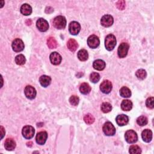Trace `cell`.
<instances>
[{
	"mask_svg": "<svg viewBox=\"0 0 154 154\" xmlns=\"http://www.w3.org/2000/svg\"><path fill=\"white\" fill-rule=\"evenodd\" d=\"M116 39L113 34L108 35L105 40V46L108 51H112L116 45Z\"/></svg>",
	"mask_w": 154,
	"mask_h": 154,
	"instance_id": "1",
	"label": "cell"
},
{
	"mask_svg": "<svg viewBox=\"0 0 154 154\" xmlns=\"http://www.w3.org/2000/svg\"><path fill=\"white\" fill-rule=\"evenodd\" d=\"M53 25L57 29H64L66 26V19L63 16H57L53 21Z\"/></svg>",
	"mask_w": 154,
	"mask_h": 154,
	"instance_id": "2",
	"label": "cell"
},
{
	"mask_svg": "<svg viewBox=\"0 0 154 154\" xmlns=\"http://www.w3.org/2000/svg\"><path fill=\"white\" fill-rule=\"evenodd\" d=\"M104 134L107 136L114 135L116 133V128L112 123L110 122H106L102 128Z\"/></svg>",
	"mask_w": 154,
	"mask_h": 154,
	"instance_id": "3",
	"label": "cell"
},
{
	"mask_svg": "<svg viewBox=\"0 0 154 154\" xmlns=\"http://www.w3.org/2000/svg\"><path fill=\"white\" fill-rule=\"evenodd\" d=\"M125 137L126 141L128 143H134L138 140V135L137 133L133 130H128L125 132Z\"/></svg>",
	"mask_w": 154,
	"mask_h": 154,
	"instance_id": "4",
	"label": "cell"
},
{
	"mask_svg": "<svg viewBox=\"0 0 154 154\" xmlns=\"http://www.w3.org/2000/svg\"><path fill=\"white\" fill-rule=\"evenodd\" d=\"M22 133L24 138L26 139H31L34 137L35 130L33 126L30 125H27L23 128Z\"/></svg>",
	"mask_w": 154,
	"mask_h": 154,
	"instance_id": "5",
	"label": "cell"
},
{
	"mask_svg": "<svg viewBox=\"0 0 154 154\" xmlns=\"http://www.w3.org/2000/svg\"><path fill=\"white\" fill-rule=\"evenodd\" d=\"M129 50V45L126 42L122 43L118 48V53L120 58H124L127 56Z\"/></svg>",
	"mask_w": 154,
	"mask_h": 154,
	"instance_id": "6",
	"label": "cell"
},
{
	"mask_svg": "<svg viewBox=\"0 0 154 154\" xmlns=\"http://www.w3.org/2000/svg\"><path fill=\"white\" fill-rule=\"evenodd\" d=\"M13 50L16 53H19L24 49V43L20 39H16L13 41L12 45Z\"/></svg>",
	"mask_w": 154,
	"mask_h": 154,
	"instance_id": "7",
	"label": "cell"
},
{
	"mask_svg": "<svg viewBox=\"0 0 154 154\" xmlns=\"http://www.w3.org/2000/svg\"><path fill=\"white\" fill-rule=\"evenodd\" d=\"M100 90L102 93L109 94L112 90V84L109 80H105L100 85Z\"/></svg>",
	"mask_w": 154,
	"mask_h": 154,
	"instance_id": "8",
	"label": "cell"
},
{
	"mask_svg": "<svg viewBox=\"0 0 154 154\" xmlns=\"http://www.w3.org/2000/svg\"><path fill=\"white\" fill-rule=\"evenodd\" d=\"M87 43L90 48L94 49L99 46L100 44L99 39L96 35H92L87 39Z\"/></svg>",
	"mask_w": 154,
	"mask_h": 154,
	"instance_id": "9",
	"label": "cell"
},
{
	"mask_svg": "<svg viewBox=\"0 0 154 154\" xmlns=\"http://www.w3.org/2000/svg\"><path fill=\"white\" fill-rule=\"evenodd\" d=\"M114 22V19L112 16L110 15H106L102 16L100 20L101 25L104 27H109L113 25Z\"/></svg>",
	"mask_w": 154,
	"mask_h": 154,
	"instance_id": "10",
	"label": "cell"
},
{
	"mask_svg": "<svg viewBox=\"0 0 154 154\" xmlns=\"http://www.w3.org/2000/svg\"><path fill=\"white\" fill-rule=\"evenodd\" d=\"M36 26L39 30L42 32L46 31L49 28V24L48 21L43 18H40L37 21Z\"/></svg>",
	"mask_w": 154,
	"mask_h": 154,
	"instance_id": "11",
	"label": "cell"
},
{
	"mask_svg": "<svg viewBox=\"0 0 154 154\" xmlns=\"http://www.w3.org/2000/svg\"><path fill=\"white\" fill-rule=\"evenodd\" d=\"M24 93L25 96L29 99H33L36 96V90L31 86H27L25 87L24 90Z\"/></svg>",
	"mask_w": 154,
	"mask_h": 154,
	"instance_id": "12",
	"label": "cell"
},
{
	"mask_svg": "<svg viewBox=\"0 0 154 154\" xmlns=\"http://www.w3.org/2000/svg\"><path fill=\"white\" fill-rule=\"evenodd\" d=\"M69 30L71 34L77 35L80 33L81 30L80 24L76 21H73L70 23L69 26Z\"/></svg>",
	"mask_w": 154,
	"mask_h": 154,
	"instance_id": "13",
	"label": "cell"
},
{
	"mask_svg": "<svg viewBox=\"0 0 154 154\" xmlns=\"http://www.w3.org/2000/svg\"><path fill=\"white\" fill-rule=\"evenodd\" d=\"M49 59L51 63L54 65H58L60 64L62 60V58L60 54L57 52H54L51 53L50 55Z\"/></svg>",
	"mask_w": 154,
	"mask_h": 154,
	"instance_id": "14",
	"label": "cell"
},
{
	"mask_svg": "<svg viewBox=\"0 0 154 154\" xmlns=\"http://www.w3.org/2000/svg\"><path fill=\"white\" fill-rule=\"evenodd\" d=\"M48 138V134L45 131H42L39 132L36 137V140L37 144L40 145H43Z\"/></svg>",
	"mask_w": 154,
	"mask_h": 154,
	"instance_id": "15",
	"label": "cell"
},
{
	"mask_svg": "<svg viewBox=\"0 0 154 154\" xmlns=\"http://www.w3.org/2000/svg\"><path fill=\"white\" fill-rule=\"evenodd\" d=\"M116 122L118 125L122 126L126 125L129 122V118L126 115H118L116 119Z\"/></svg>",
	"mask_w": 154,
	"mask_h": 154,
	"instance_id": "16",
	"label": "cell"
},
{
	"mask_svg": "<svg viewBox=\"0 0 154 154\" xmlns=\"http://www.w3.org/2000/svg\"><path fill=\"white\" fill-rule=\"evenodd\" d=\"M141 137L144 141L149 143L152 139V132L150 129H144L141 133Z\"/></svg>",
	"mask_w": 154,
	"mask_h": 154,
	"instance_id": "17",
	"label": "cell"
},
{
	"mask_svg": "<svg viewBox=\"0 0 154 154\" xmlns=\"http://www.w3.org/2000/svg\"><path fill=\"white\" fill-rule=\"evenodd\" d=\"M4 147L7 150H13L16 147V142L12 138H7L4 143Z\"/></svg>",
	"mask_w": 154,
	"mask_h": 154,
	"instance_id": "18",
	"label": "cell"
},
{
	"mask_svg": "<svg viewBox=\"0 0 154 154\" xmlns=\"http://www.w3.org/2000/svg\"><path fill=\"white\" fill-rule=\"evenodd\" d=\"M93 66L96 70L102 71L106 68V63L102 60H96L93 62Z\"/></svg>",
	"mask_w": 154,
	"mask_h": 154,
	"instance_id": "19",
	"label": "cell"
},
{
	"mask_svg": "<svg viewBox=\"0 0 154 154\" xmlns=\"http://www.w3.org/2000/svg\"><path fill=\"white\" fill-rule=\"evenodd\" d=\"M132 108V103L129 100H123L121 104V109L125 112H129Z\"/></svg>",
	"mask_w": 154,
	"mask_h": 154,
	"instance_id": "20",
	"label": "cell"
},
{
	"mask_svg": "<svg viewBox=\"0 0 154 154\" xmlns=\"http://www.w3.org/2000/svg\"><path fill=\"white\" fill-rule=\"evenodd\" d=\"M39 82L40 83V84L44 87H46L50 85L51 83V78L50 77L47 76V75H42L40 77L39 79Z\"/></svg>",
	"mask_w": 154,
	"mask_h": 154,
	"instance_id": "21",
	"label": "cell"
},
{
	"mask_svg": "<svg viewBox=\"0 0 154 154\" xmlns=\"http://www.w3.org/2000/svg\"><path fill=\"white\" fill-rule=\"evenodd\" d=\"M67 46L68 49L71 51V52H75L78 48V45L77 42L75 39H71L68 40L67 43Z\"/></svg>",
	"mask_w": 154,
	"mask_h": 154,
	"instance_id": "22",
	"label": "cell"
},
{
	"mask_svg": "<svg viewBox=\"0 0 154 154\" xmlns=\"http://www.w3.org/2000/svg\"><path fill=\"white\" fill-rule=\"evenodd\" d=\"M21 12L25 16L30 15L32 13V8L28 4H24L21 7Z\"/></svg>",
	"mask_w": 154,
	"mask_h": 154,
	"instance_id": "23",
	"label": "cell"
},
{
	"mask_svg": "<svg viewBox=\"0 0 154 154\" xmlns=\"http://www.w3.org/2000/svg\"><path fill=\"white\" fill-rule=\"evenodd\" d=\"M78 58L82 62L86 61L89 58V54L86 49H81L78 53Z\"/></svg>",
	"mask_w": 154,
	"mask_h": 154,
	"instance_id": "24",
	"label": "cell"
},
{
	"mask_svg": "<svg viewBox=\"0 0 154 154\" xmlns=\"http://www.w3.org/2000/svg\"><path fill=\"white\" fill-rule=\"evenodd\" d=\"M80 90L81 93L83 94H87L91 91V87L87 83H83L80 87Z\"/></svg>",
	"mask_w": 154,
	"mask_h": 154,
	"instance_id": "25",
	"label": "cell"
},
{
	"mask_svg": "<svg viewBox=\"0 0 154 154\" xmlns=\"http://www.w3.org/2000/svg\"><path fill=\"white\" fill-rule=\"evenodd\" d=\"M120 94L123 97H129L131 96V92L127 87H122L120 90Z\"/></svg>",
	"mask_w": 154,
	"mask_h": 154,
	"instance_id": "26",
	"label": "cell"
},
{
	"mask_svg": "<svg viewBox=\"0 0 154 154\" xmlns=\"http://www.w3.org/2000/svg\"><path fill=\"white\" fill-rule=\"evenodd\" d=\"M47 45L50 49H55L57 47V42L54 37H50L47 39Z\"/></svg>",
	"mask_w": 154,
	"mask_h": 154,
	"instance_id": "27",
	"label": "cell"
},
{
	"mask_svg": "<svg viewBox=\"0 0 154 154\" xmlns=\"http://www.w3.org/2000/svg\"><path fill=\"white\" fill-rule=\"evenodd\" d=\"M100 109H101V111L103 113H108L112 111V106L110 103H109V102H104V103L101 106Z\"/></svg>",
	"mask_w": 154,
	"mask_h": 154,
	"instance_id": "28",
	"label": "cell"
},
{
	"mask_svg": "<svg viewBox=\"0 0 154 154\" xmlns=\"http://www.w3.org/2000/svg\"><path fill=\"white\" fill-rule=\"evenodd\" d=\"M15 62L18 65H23L26 62V59L22 54H19L15 57Z\"/></svg>",
	"mask_w": 154,
	"mask_h": 154,
	"instance_id": "29",
	"label": "cell"
},
{
	"mask_svg": "<svg viewBox=\"0 0 154 154\" xmlns=\"http://www.w3.org/2000/svg\"><path fill=\"white\" fill-rule=\"evenodd\" d=\"M135 75H136V77H137L138 79L143 80H144L146 77L147 73H146V71L145 70L140 69H138L136 72Z\"/></svg>",
	"mask_w": 154,
	"mask_h": 154,
	"instance_id": "30",
	"label": "cell"
},
{
	"mask_svg": "<svg viewBox=\"0 0 154 154\" xmlns=\"http://www.w3.org/2000/svg\"><path fill=\"white\" fill-rule=\"evenodd\" d=\"M129 152L132 154H139L141 153V150L139 146L137 145H132L130 146Z\"/></svg>",
	"mask_w": 154,
	"mask_h": 154,
	"instance_id": "31",
	"label": "cell"
},
{
	"mask_svg": "<svg viewBox=\"0 0 154 154\" xmlns=\"http://www.w3.org/2000/svg\"><path fill=\"white\" fill-rule=\"evenodd\" d=\"M147 122H148V120H147V118L145 117V116H140L137 119V124L140 126H145L146 125H147Z\"/></svg>",
	"mask_w": 154,
	"mask_h": 154,
	"instance_id": "32",
	"label": "cell"
},
{
	"mask_svg": "<svg viewBox=\"0 0 154 154\" xmlns=\"http://www.w3.org/2000/svg\"><path fill=\"white\" fill-rule=\"evenodd\" d=\"M100 75H99V74L98 73L92 72L90 74V80L93 83H97L100 80Z\"/></svg>",
	"mask_w": 154,
	"mask_h": 154,
	"instance_id": "33",
	"label": "cell"
},
{
	"mask_svg": "<svg viewBox=\"0 0 154 154\" xmlns=\"http://www.w3.org/2000/svg\"><path fill=\"white\" fill-rule=\"evenodd\" d=\"M84 121L87 125H91L94 122V118L92 115L87 114L84 116Z\"/></svg>",
	"mask_w": 154,
	"mask_h": 154,
	"instance_id": "34",
	"label": "cell"
},
{
	"mask_svg": "<svg viewBox=\"0 0 154 154\" xmlns=\"http://www.w3.org/2000/svg\"><path fill=\"white\" fill-rule=\"evenodd\" d=\"M79 101H80L79 97L75 95H72L69 99V102L71 104L74 106H77L79 104Z\"/></svg>",
	"mask_w": 154,
	"mask_h": 154,
	"instance_id": "35",
	"label": "cell"
},
{
	"mask_svg": "<svg viewBox=\"0 0 154 154\" xmlns=\"http://www.w3.org/2000/svg\"><path fill=\"white\" fill-rule=\"evenodd\" d=\"M153 102H154V99L153 97H149L146 101V105L147 106V107L148 109H153L154 108V104H153Z\"/></svg>",
	"mask_w": 154,
	"mask_h": 154,
	"instance_id": "36",
	"label": "cell"
},
{
	"mask_svg": "<svg viewBox=\"0 0 154 154\" xmlns=\"http://www.w3.org/2000/svg\"><path fill=\"white\" fill-rule=\"evenodd\" d=\"M116 6L121 10H124L125 8V1H123V0H120V1L117 2Z\"/></svg>",
	"mask_w": 154,
	"mask_h": 154,
	"instance_id": "37",
	"label": "cell"
},
{
	"mask_svg": "<svg viewBox=\"0 0 154 154\" xmlns=\"http://www.w3.org/2000/svg\"><path fill=\"white\" fill-rule=\"evenodd\" d=\"M1 139L3 138L4 135H5V130L3 128V126H1Z\"/></svg>",
	"mask_w": 154,
	"mask_h": 154,
	"instance_id": "38",
	"label": "cell"
},
{
	"mask_svg": "<svg viewBox=\"0 0 154 154\" xmlns=\"http://www.w3.org/2000/svg\"><path fill=\"white\" fill-rule=\"evenodd\" d=\"M26 24L28 25H30L31 24V21L30 19L29 20H27V22H26Z\"/></svg>",
	"mask_w": 154,
	"mask_h": 154,
	"instance_id": "39",
	"label": "cell"
},
{
	"mask_svg": "<svg viewBox=\"0 0 154 154\" xmlns=\"http://www.w3.org/2000/svg\"><path fill=\"white\" fill-rule=\"evenodd\" d=\"M27 144L28 146L31 147V146H32V144H33V143H32V142H29V143H27Z\"/></svg>",
	"mask_w": 154,
	"mask_h": 154,
	"instance_id": "40",
	"label": "cell"
}]
</instances>
